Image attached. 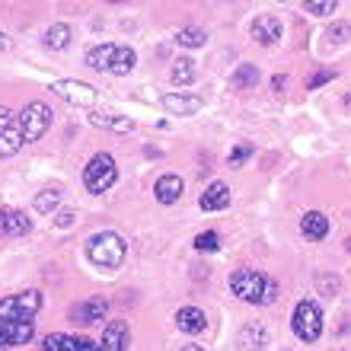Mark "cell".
Here are the masks:
<instances>
[{"mask_svg": "<svg viewBox=\"0 0 351 351\" xmlns=\"http://www.w3.org/2000/svg\"><path fill=\"white\" fill-rule=\"evenodd\" d=\"M86 256H90L93 265H99V268H119L125 262V240H121L119 233L102 230L96 237H90Z\"/></svg>", "mask_w": 351, "mask_h": 351, "instance_id": "1", "label": "cell"}, {"mask_svg": "<svg viewBox=\"0 0 351 351\" xmlns=\"http://www.w3.org/2000/svg\"><path fill=\"white\" fill-rule=\"evenodd\" d=\"M42 310V294L26 291V294H13L0 300V323H26Z\"/></svg>", "mask_w": 351, "mask_h": 351, "instance_id": "2", "label": "cell"}, {"mask_svg": "<svg viewBox=\"0 0 351 351\" xmlns=\"http://www.w3.org/2000/svg\"><path fill=\"white\" fill-rule=\"evenodd\" d=\"M115 179H119V169H115V160L109 154H96L84 169V182L93 195L109 192L112 185H115Z\"/></svg>", "mask_w": 351, "mask_h": 351, "instance_id": "3", "label": "cell"}, {"mask_svg": "<svg viewBox=\"0 0 351 351\" xmlns=\"http://www.w3.org/2000/svg\"><path fill=\"white\" fill-rule=\"evenodd\" d=\"M291 326H294V335L300 339V342H316L319 332H323V313H319V304H316V300H300L297 310H294Z\"/></svg>", "mask_w": 351, "mask_h": 351, "instance_id": "4", "label": "cell"}, {"mask_svg": "<svg viewBox=\"0 0 351 351\" xmlns=\"http://www.w3.org/2000/svg\"><path fill=\"white\" fill-rule=\"evenodd\" d=\"M16 121H19V131H23V141L32 144V141L42 138L48 131V125H51V109H48L45 102H29Z\"/></svg>", "mask_w": 351, "mask_h": 351, "instance_id": "5", "label": "cell"}, {"mask_svg": "<svg viewBox=\"0 0 351 351\" xmlns=\"http://www.w3.org/2000/svg\"><path fill=\"white\" fill-rule=\"evenodd\" d=\"M265 275H259V271H252V268H243V271H237V275L230 278V291L240 300H246V304H262V294H265Z\"/></svg>", "mask_w": 351, "mask_h": 351, "instance_id": "6", "label": "cell"}, {"mask_svg": "<svg viewBox=\"0 0 351 351\" xmlns=\"http://www.w3.org/2000/svg\"><path fill=\"white\" fill-rule=\"evenodd\" d=\"M51 90H55L61 99L74 102V106H84V109L96 106V99H99L96 86L84 84V80H55V84H51Z\"/></svg>", "mask_w": 351, "mask_h": 351, "instance_id": "7", "label": "cell"}, {"mask_svg": "<svg viewBox=\"0 0 351 351\" xmlns=\"http://www.w3.org/2000/svg\"><path fill=\"white\" fill-rule=\"evenodd\" d=\"M106 313H109V300H102V297H90V300H84V304H77L71 310V316L80 326H102Z\"/></svg>", "mask_w": 351, "mask_h": 351, "instance_id": "8", "label": "cell"}, {"mask_svg": "<svg viewBox=\"0 0 351 351\" xmlns=\"http://www.w3.org/2000/svg\"><path fill=\"white\" fill-rule=\"evenodd\" d=\"M29 230H32V221L23 211L0 208V237H26Z\"/></svg>", "mask_w": 351, "mask_h": 351, "instance_id": "9", "label": "cell"}, {"mask_svg": "<svg viewBox=\"0 0 351 351\" xmlns=\"http://www.w3.org/2000/svg\"><path fill=\"white\" fill-rule=\"evenodd\" d=\"M131 345V332H128V323H109L102 329V342H99V351H125Z\"/></svg>", "mask_w": 351, "mask_h": 351, "instance_id": "10", "label": "cell"}, {"mask_svg": "<svg viewBox=\"0 0 351 351\" xmlns=\"http://www.w3.org/2000/svg\"><path fill=\"white\" fill-rule=\"evenodd\" d=\"M281 32H285L281 19H278V16H268V13L252 23V38H256L259 45H275V42H281Z\"/></svg>", "mask_w": 351, "mask_h": 351, "instance_id": "11", "label": "cell"}, {"mask_svg": "<svg viewBox=\"0 0 351 351\" xmlns=\"http://www.w3.org/2000/svg\"><path fill=\"white\" fill-rule=\"evenodd\" d=\"M160 102H163V109L173 112V115H195V112L202 109V99H198V96H182V93H167Z\"/></svg>", "mask_w": 351, "mask_h": 351, "instance_id": "12", "label": "cell"}, {"mask_svg": "<svg viewBox=\"0 0 351 351\" xmlns=\"http://www.w3.org/2000/svg\"><path fill=\"white\" fill-rule=\"evenodd\" d=\"M202 211H223L227 204H230V189L223 182H211L208 189H204V195H202Z\"/></svg>", "mask_w": 351, "mask_h": 351, "instance_id": "13", "label": "cell"}, {"mask_svg": "<svg viewBox=\"0 0 351 351\" xmlns=\"http://www.w3.org/2000/svg\"><path fill=\"white\" fill-rule=\"evenodd\" d=\"M176 326H179L185 335H198V332H204L208 319H204V313L198 306H182V310L176 313Z\"/></svg>", "mask_w": 351, "mask_h": 351, "instance_id": "14", "label": "cell"}, {"mask_svg": "<svg viewBox=\"0 0 351 351\" xmlns=\"http://www.w3.org/2000/svg\"><path fill=\"white\" fill-rule=\"evenodd\" d=\"M182 189H185V182L179 179V176H160L154 192H157L160 204H176L179 198H182Z\"/></svg>", "mask_w": 351, "mask_h": 351, "instance_id": "15", "label": "cell"}, {"mask_svg": "<svg viewBox=\"0 0 351 351\" xmlns=\"http://www.w3.org/2000/svg\"><path fill=\"white\" fill-rule=\"evenodd\" d=\"M300 230H304L306 240H323L329 233V217L323 211H306L304 221H300Z\"/></svg>", "mask_w": 351, "mask_h": 351, "instance_id": "16", "label": "cell"}, {"mask_svg": "<svg viewBox=\"0 0 351 351\" xmlns=\"http://www.w3.org/2000/svg\"><path fill=\"white\" fill-rule=\"evenodd\" d=\"M0 339H3V348L7 345H26L32 339V323H0Z\"/></svg>", "mask_w": 351, "mask_h": 351, "instance_id": "17", "label": "cell"}, {"mask_svg": "<svg viewBox=\"0 0 351 351\" xmlns=\"http://www.w3.org/2000/svg\"><path fill=\"white\" fill-rule=\"evenodd\" d=\"M134 64H138V55L131 51L128 45H115V55H112V67H109V74H131L134 71Z\"/></svg>", "mask_w": 351, "mask_h": 351, "instance_id": "18", "label": "cell"}, {"mask_svg": "<svg viewBox=\"0 0 351 351\" xmlns=\"http://www.w3.org/2000/svg\"><path fill=\"white\" fill-rule=\"evenodd\" d=\"M23 144H26V141H23V131H19V121H13V125L0 134V157H13Z\"/></svg>", "mask_w": 351, "mask_h": 351, "instance_id": "19", "label": "cell"}, {"mask_svg": "<svg viewBox=\"0 0 351 351\" xmlns=\"http://www.w3.org/2000/svg\"><path fill=\"white\" fill-rule=\"evenodd\" d=\"M93 125H99V128H112V131H119V134H128V131L134 128V121L131 119L109 115V112H93Z\"/></svg>", "mask_w": 351, "mask_h": 351, "instance_id": "20", "label": "cell"}, {"mask_svg": "<svg viewBox=\"0 0 351 351\" xmlns=\"http://www.w3.org/2000/svg\"><path fill=\"white\" fill-rule=\"evenodd\" d=\"M268 342V332L262 323H246L240 332V345L243 348H262V345Z\"/></svg>", "mask_w": 351, "mask_h": 351, "instance_id": "21", "label": "cell"}, {"mask_svg": "<svg viewBox=\"0 0 351 351\" xmlns=\"http://www.w3.org/2000/svg\"><path fill=\"white\" fill-rule=\"evenodd\" d=\"M112 55H115V45H96L86 51V64H90L93 71H109Z\"/></svg>", "mask_w": 351, "mask_h": 351, "instance_id": "22", "label": "cell"}, {"mask_svg": "<svg viewBox=\"0 0 351 351\" xmlns=\"http://www.w3.org/2000/svg\"><path fill=\"white\" fill-rule=\"evenodd\" d=\"M67 42H71V26H64V23H55V26L45 32V45L55 48V51L67 48Z\"/></svg>", "mask_w": 351, "mask_h": 351, "instance_id": "23", "label": "cell"}, {"mask_svg": "<svg viewBox=\"0 0 351 351\" xmlns=\"http://www.w3.org/2000/svg\"><path fill=\"white\" fill-rule=\"evenodd\" d=\"M169 80H173L176 86H189V84L195 80V64L189 61V58L176 61V64H173V74H169Z\"/></svg>", "mask_w": 351, "mask_h": 351, "instance_id": "24", "label": "cell"}, {"mask_svg": "<svg viewBox=\"0 0 351 351\" xmlns=\"http://www.w3.org/2000/svg\"><path fill=\"white\" fill-rule=\"evenodd\" d=\"M256 84H259V67H252V64L237 67V74H233V86L237 90H250Z\"/></svg>", "mask_w": 351, "mask_h": 351, "instance_id": "25", "label": "cell"}, {"mask_svg": "<svg viewBox=\"0 0 351 351\" xmlns=\"http://www.w3.org/2000/svg\"><path fill=\"white\" fill-rule=\"evenodd\" d=\"M58 202H61V192H58V189H45V192L36 195V211L38 214H51L58 208Z\"/></svg>", "mask_w": 351, "mask_h": 351, "instance_id": "26", "label": "cell"}, {"mask_svg": "<svg viewBox=\"0 0 351 351\" xmlns=\"http://www.w3.org/2000/svg\"><path fill=\"white\" fill-rule=\"evenodd\" d=\"M176 42H179V45H185V48H198V45H204L208 38H204L202 29H179Z\"/></svg>", "mask_w": 351, "mask_h": 351, "instance_id": "27", "label": "cell"}, {"mask_svg": "<svg viewBox=\"0 0 351 351\" xmlns=\"http://www.w3.org/2000/svg\"><path fill=\"white\" fill-rule=\"evenodd\" d=\"M217 246H221V237H217L214 230L198 233V237H195V250H198V252H214Z\"/></svg>", "mask_w": 351, "mask_h": 351, "instance_id": "28", "label": "cell"}, {"mask_svg": "<svg viewBox=\"0 0 351 351\" xmlns=\"http://www.w3.org/2000/svg\"><path fill=\"white\" fill-rule=\"evenodd\" d=\"M335 7H339L335 0H310V3H306V13H310V16H332Z\"/></svg>", "mask_w": 351, "mask_h": 351, "instance_id": "29", "label": "cell"}, {"mask_svg": "<svg viewBox=\"0 0 351 351\" xmlns=\"http://www.w3.org/2000/svg\"><path fill=\"white\" fill-rule=\"evenodd\" d=\"M326 38H329V42H335V45H342V42H348V38H351V26H348V23H335V26L326 32Z\"/></svg>", "mask_w": 351, "mask_h": 351, "instance_id": "30", "label": "cell"}, {"mask_svg": "<svg viewBox=\"0 0 351 351\" xmlns=\"http://www.w3.org/2000/svg\"><path fill=\"white\" fill-rule=\"evenodd\" d=\"M252 157V144H237V150L230 154V167L237 169V167H243L246 160Z\"/></svg>", "mask_w": 351, "mask_h": 351, "instance_id": "31", "label": "cell"}, {"mask_svg": "<svg viewBox=\"0 0 351 351\" xmlns=\"http://www.w3.org/2000/svg\"><path fill=\"white\" fill-rule=\"evenodd\" d=\"M316 281H319V291H323V294H335V291H339V278L335 275H319Z\"/></svg>", "mask_w": 351, "mask_h": 351, "instance_id": "32", "label": "cell"}, {"mask_svg": "<svg viewBox=\"0 0 351 351\" xmlns=\"http://www.w3.org/2000/svg\"><path fill=\"white\" fill-rule=\"evenodd\" d=\"M332 77H335V71H319V74H313V77H310V84H306V86H310V90H316V86L329 84Z\"/></svg>", "mask_w": 351, "mask_h": 351, "instance_id": "33", "label": "cell"}, {"mask_svg": "<svg viewBox=\"0 0 351 351\" xmlns=\"http://www.w3.org/2000/svg\"><path fill=\"white\" fill-rule=\"evenodd\" d=\"M275 297H278V281H275V278H268V281H265V294H262V304H275Z\"/></svg>", "mask_w": 351, "mask_h": 351, "instance_id": "34", "label": "cell"}, {"mask_svg": "<svg viewBox=\"0 0 351 351\" xmlns=\"http://www.w3.org/2000/svg\"><path fill=\"white\" fill-rule=\"evenodd\" d=\"M13 121H16V119H13V112L0 106V134H3V131H7L10 125H13Z\"/></svg>", "mask_w": 351, "mask_h": 351, "instance_id": "35", "label": "cell"}, {"mask_svg": "<svg viewBox=\"0 0 351 351\" xmlns=\"http://www.w3.org/2000/svg\"><path fill=\"white\" fill-rule=\"evenodd\" d=\"M58 227H71V223H74V214H71V211H64V214H58Z\"/></svg>", "mask_w": 351, "mask_h": 351, "instance_id": "36", "label": "cell"}, {"mask_svg": "<svg viewBox=\"0 0 351 351\" xmlns=\"http://www.w3.org/2000/svg\"><path fill=\"white\" fill-rule=\"evenodd\" d=\"M7 45H10V42H7V36L0 32V51H7Z\"/></svg>", "mask_w": 351, "mask_h": 351, "instance_id": "37", "label": "cell"}, {"mask_svg": "<svg viewBox=\"0 0 351 351\" xmlns=\"http://www.w3.org/2000/svg\"><path fill=\"white\" fill-rule=\"evenodd\" d=\"M182 351H204V348H202V345H185Z\"/></svg>", "mask_w": 351, "mask_h": 351, "instance_id": "38", "label": "cell"}, {"mask_svg": "<svg viewBox=\"0 0 351 351\" xmlns=\"http://www.w3.org/2000/svg\"><path fill=\"white\" fill-rule=\"evenodd\" d=\"M345 246H348V252H351V240H348V243H345Z\"/></svg>", "mask_w": 351, "mask_h": 351, "instance_id": "39", "label": "cell"}, {"mask_svg": "<svg viewBox=\"0 0 351 351\" xmlns=\"http://www.w3.org/2000/svg\"><path fill=\"white\" fill-rule=\"evenodd\" d=\"M0 348H3V339H0Z\"/></svg>", "mask_w": 351, "mask_h": 351, "instance_id": "40", "label": "cell"}]
</instances>
